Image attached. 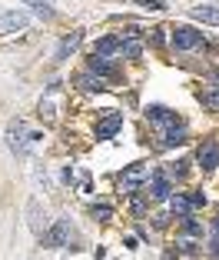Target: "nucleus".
<instances>
[{
  "mask_svg": "<svg viewBox=\"0 0 219 260\" xmlns=\"http://www.w3.org/2000/svg\"><path fill=\"white\" fill-rule=\"evenodd\" d=\"M169 210H173L176 217H189L193 214V204H189L183 193H176V197H169Z\"/></svg>",
  "mask_w": 219,
  "mask_h": 260,
  "instance_id": "nucleus-16",
  "label": "nucleus"
},
{
  "mask_svg": "<svg viewBox=\"0 0 219 260\" xmlns=\"http://www.w3.org/2000/svg\"><path fill=\"white\" fill-rule=\"evenodd\" d=\"M146 177H150V167H146V164H129V167L120 174V190L123 193H133Z\"/></svg>",
  "mask_w": 219,
  "mask_h": 260,
  "instance_id": "nucleus-3",
  "label": "nucleus"
},
{
  "mask_svg": "<svg viewBox=\"0 0 219 260\" xmlns=\"http://www.w3.org/2000/svg\"><path fill=\"white\" fill-rule=\"evenodd\" d=\"M83 44V30H73V34H67V37L60 40V47H57V60H67L70 54H73L76 47Z\"/></svg>",
  "mask_w": 219,
  "mask_h": 260,
  "instance_id": "nucleus-9",
  "label": "nucleus"
},
{
  "mask_svg": "<svg viewBox=\"0 0 219 260\" xmlns=\"http://www.w3.org/2000/svg\"><path fill=\"white\" fill-rule=\"evenodd\" d=\"M93 54H97V57H106V60L120 57V37H100L97 44H93Z\"/></svg>",
  "mask_w": 219,
  "mask_h": 260,
  "instance_id": "nucleus-7",
  "label": "nucleus"
},
{
  "mask_svg": "<svg viewBox=\"0 0 219 260\" xmlns=\"http://www.w3.org/2000/svg\"><path fill=\"white\" fill-rule=\"evenodd\" d=\"M173 47L176 50H196V47H203V34L193 30V27H176L173 30Z\"/></svg>",
  "mask_w": 219,
  "mask_h": 260,
  "instance_id": "nucleus-4",
  "label": "nucleus"
},
{
  "mask_svg": "<svg viewBox=\"0 0 219 260\" xmlns=\"http://www.w3.org/2000/svg\"><path fill=\"white\" fill-rule=\"evenodd\" d=\"M30 27V17L23 14V10H7V14H0V34H20Z\"/></svg>",
  "mask_w": 219,
  "mask_h": 260,
  "instance_id": "nucleus-5",
  "label": "nucleus"
},
{
  "mask_svg": "<svg viewBox=\"0 0 219 260\" xmlns=\"http://www.w3.org/2000/svg\"><path fill=\"white\" fill-rule=\"evenodd\" d=\"M86 70H93V74H100V77H113V74H116V70H113V63L106 60V57H97V54L90 57V63H86Z\"/></svg>",
  "mask_w": 219,
  "mask_h": 260,
  "instance_id": "nucleus-15",
  "label": "nucleus"
},
{
  "mask_svg": "<svg viewBox=\"0 0 219 260\" xmlns=\"http://www.w3.org/2000/svg\"><path fill=\"white\" fill-rule=\"evenodd\" d=\"M189 17H193V20H203V23L219 27V7H212V4H196V7L189 10Z\"/></svg>",
  "mask_w": 219,
  "mask_h": 260,
  "instance_id": "nucleus-8",
  "label": "nucleus"
},
{
  "mask_svg": "<svg viewBox=\"0 0 219 260\" xmlns=\"http://www.w3.org/2000/svg\"><path fill=\"white\" fill-rule=\"evenodd\" d=\"M203 100H206V104H209V107H212V110H219V90H212V93H206V97H203Z\"/></svg>",
  "mask_w": 219,
  "mask_h": 260,
  "instance_id": "nucleus-20",
  "label": "nucleus"
},
{
  "mask_svg": "<svg viewBox=\"0 0 219 260\" xmlns=\"http://www.w3.org/2000/svg\"><path fill=\"white\" fill-rule=\"evenodd\" d=\"M40 137H43V134L27 130V123H23V120H10L7 123V147L17 153V157H23L33 144H40Z\"/></svg>",
  "mask_w": 219,
  "mask_h": 260,
  "instance_id": "nucleus-1",
  "label": "nucleus"
},
{
  "mask_svg": "<svg viewBox=\"0 0 219 260\" xmlns=\"http://www.w3.org/2000/svg\"><path fill=\"white\" fill-rule=\"evenodd\" d=\"M150 193H153V200H169V197H173V184H169L163 174H153V187H150Z\"/></svg>",
  "mask_w": 219,
  "mask_h": 260,
  "instance_id": "nucleus-13",
  "label": "nucleus"
},
{
  "mask_svg": "<svg viewBox=\"0 0 219 260\" xmlns=\"http://www.w3.org/2000/svg\"><path fill=\"white\" fill-rule=\"evenodd\" d=\"M183 140H186V127L173 123V127H166V134H163L159 144H163V147H176V144H183Z\"/></svg>",
  "mask_w": 219,
  "mask_h": 260,
  "instance_id": "nucleus-14",
  "label": "nucleus"
},
{
  "mask_svg": "<svg viewBox=\"0 0 219 260\" xmlns=\"http://www.w3.org/2000/svg\"><path fill=\"white\" fill-rule=\"evenodd\" d=\"M186 200H189V204H193V207H203V204H206V197H203V193H189Z\"/></svg>",
  "mask_w": 219,
  "mask_h": 260,
  "instance_id": "nucleus-21",
  "label": "nucleus"
},
{
  "mask_svg": "<svg viewBox=\"0 0 219 260\" xmlns=\"http://www.w3.org/2000/svg\"><path fill=\"white\" fill-rule=\"evenodd\" d=\"M196 157H199V167L209 170V167H216V164H219V147L212 144V140H206V144L196 150Z\"/></svg>",
  "mask_w": 219,
  "mask_h": 260,
  "instance_id": "nucleus-12",
  "label": "nucleus"
},
{
  "mask_svg": "<svg viewBox=\"0 0 219 260\" xmlns=\"http://www.w3.org/2000/svg\"><path fill=\"white\" fill-rule=\"evenodd\" d=\"M120 127H123V114H110L106 120H100V123H97V137H100V140L113 137V134H116Z\"/></svg>",
  "mask_w": 219,
  "mask_h": 260,
  "instance_id": "nucleus-11",
  "label": "nucleus"
},
{
  "mask_svg": "<svg viewBox=\"0 0 219 260\" xmlns=\"http://www.w3.org/2000/svg\"><path fill=\"white\" fill-rule=\"evenodd\" d=\"M146 120L156 123V127H173L176 114H173V110H166L163 104H153V107H146Z\"/></svg>",
  "mask_w": 219,
  "mask_h": 260,
  "instance_id": "nucleus-6",
  "label": "nucleus"
},
{
  "mask_svg": "<svg viewBox=\"0 0 219 260\" xmlns=\"http://www.w3.org/2000/svg\"><path fill=\"white\" fill-rule=\"evenodd\" d=\"M93 217H97V220H110V217H113V207H110V204L93 207Z\"/></svg>",
  "mask_w": 219,
  "mask_h": 260,
  "instance_id": "nucleus-18",
  "label": "nucleus"
},
{
  "mask_svg": "<svg viewBox=\"0 0 219 260\" xmlns=\"http://www.w3.org/2000/svg\"><path fill=\"white\" fill-rule=\"evenodd\" d=\"M23 4H30L40 17H50L53 14V0H23Z\"/></svg>",
  "mask_w": 219,
  "mask_h": 260,
  "instance_id": "nucleus-17",
  "label": "nucleus"
},
{
  "mask_svg": "<svg viewBox=\"0 0 219 260\" xmlns=\"http://www.w3.org/2000/svg\"><path fill=\"white\" fill-rule=\"evenodd\" d=\"M76 87H80V90H86V93L103 90V87H106V77H100V74H93V70H86V74L76 77Z\"/></svg>",
  "mask_w": 219,
  "mask_h": 260,
  "instance_id": "nucleus-10",
  "label": "nucleus"
},
{
  "mask_svg": "<svg viewBox=\"0 0 219 260\" xmlns=\"http://www.w3.org/2000/svg\"><path fill=\"white\" fill-rule=\"evenodd\" d=\"M140 7L143 10H163L166 4H159V0H140Z\"/></svg>",
  "mask_w": 219,
  "mask_h": 260,
  "instance_id": "nucleus-19",
  "label": "nucleus"
},
{
  "mask_svg": "<svg viewBox=\"0 0 219 260\" xmlns=\"http://www.w3.org/2000/svg\"><path fill=\"white\" fill-rule=\"evenodd\" d=\"M40 240H43V247H70L73 227H70V220H57L47 234H40Z\"/></svg>",
  "mask_w": 219,
  "mask_h": 260,
  "instance_id": "nucleus-2",
  "label": "nucleus"
}]
</instances>
